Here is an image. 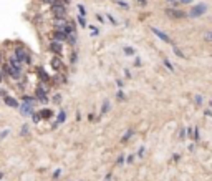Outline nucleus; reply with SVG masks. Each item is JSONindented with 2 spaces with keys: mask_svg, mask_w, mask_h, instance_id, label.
Listing matches in <instances>:
<instances>
[{
  "mask_svg": "<svg viewBox=\"0 0 212 181\" xmlns=\"http://www.w3.org/2000/svg\"><path fill=\"white\" fill-rule=\"evenodd\" d=\"M151 30H152V33H154V35H157L159 38H161V40H164L166 43H174L171 37H169V35H166V33H162L161 30H159V28H151Z\"/></svg>",
  "mask_w": 212,
  "mask_h": 181,
  "instance_id": "obj_6",
  "label": "nucleus"
},
{
  "mask_svg": "<svg viewBox=\"0 0 212 181\" xmlns=\"http://www.w3.org/2000/svg\"><path fill=\"white\" fill-rule=\"evenodd\" d=\"M205 10H207L205 3H197V5L192 7V10H191V17H192V18H197V17L204 15Z\"/></svg>",
  "mask_w": 212,
  "mask_h": 181,
  "instance_id": "obj_2",
  "label": "nucleus"
},
{
  "mask_svg": "<svg viewBox=\"0 0 212 181\" xmlns=\"http://www.w3.org/2000/svg\"><path fill=\"white\" fill-rule=\"evenodd\" d=\"M169 2H172V0H169Z\"/></svg>",
  "mask_w": 212,
  "mask_h": 181,
  "instance_id": "obj_29",
  "label": "nucleus"
},
{
  "mask_svg": "<svg viewBox=\"0 0 212 181\" xmlns=\"http://www.w3.org/2000/svg\"><path fill=\"white\" fill-rule=\"evenodd\" d=\"M78 10H80V15H81V17H85V13H86L85 7H83V5H78Z\"/></svg>",
  "mask_w": 212,
  "mask_h": 181,
  "instance_id": "obj_16",
  "label": "nucleus"
},
{
  "mask_svg": "<svg viewBox=\"0 0 212 181\" xmlns=\"http://www.w3.org/2000/svg\"><path fill=\"white\" fill-rule=\"evenodd\" d=\"M37 97L40 102H46V92H45V88H42V87H38L37 88Z\"/></svg>",
  "mask_w": 212,
  "mask_h": 181,
  "instance_id": "obj_8",
  "label": "nucleus"
},
{
  "mask_svg": "<svg viewBox=\"0 0 212 181\" xmlns=\"http://www.w3.org/2000/svg\"><path fill=\"white\" fill-rule=\"evenodd\" d=\"M60 100H61V97H60V95H55V102H56V103H58V102H60Z\"/></svg>",
  "mask_w": 212,
  "mask_h": 181,
  "instance_id": "obj_23",
  "label": "nucleus"
},
{
  "mask_svg": "<svg viewBox=\"0 0 212 181\" xmlns=\"http://www.w3.org/2000/svg\"><path fill=\"white\" fill-rule=\"evenodd\" d=\"M15 57H17L20 61H25V63H30V61H32L30 55H28L25 50H22V48H17V50H15Z\"/></svg>",
  "mask_w": 212,
  "mask_h": 181,
  "instance_id": "obj_4",
  "label": "nucleus"
},
{
  "mask_svg": "<svg viewBox=\"0 0 212 181\" xmlns=\"http://www.w3.org/2000/svg\"><path fill=\"white\" fill-rule=\"evenodd\" d=\"M53 66H55V68H58V66H61V61H58V60H53Z\"/></svg>",
  "mask_w": 212,
  "mask_h": 181,
  "instance_id": "obj_18",
  "label": "nucleus"
},
{
  "mask_svg": "<svg viewBox=\"0 0 212 181\" xmlns=\"http://www.w3.org/2000/svg\"><path fill=\"white\" fill-rule=\"evenodd\" d=\"M0 83H2V75H0Z\"/></svg>",
  "mask_w": 212,
  "mask_h": 181,
  "instance_id": "obj_27",
  "label": "nucleus"
},
{
  "mask_svg": "<svg viewBox=\"0 0 212 181\" xmlns=\"http://www.w3.org/2000/svg\"><path fill=\"white\" fill-rule=\"evenodd\" d=\"M201 102H202V98H201V95H197V97H196V103H197V105H199Z\"/></svg>",
  "mask_w": 212,
  "mask_h": 181,
  "instance_id": "obj_21",
  "label": "nucleus"
},
{
  "mask_svg": "<svg viewBox=\"0 0 212 181\" xmlns=\"http://www.w3.org/2000/svg\"><path fill=\"white\" fill-rule=\"evenodd\" d=\"M53 15H55L56 18H65L66 15V10H65V5L63 3H56V5H53Z\"/></svg>",
  "mask_w": 212,
  "mask_h": 181,
  "instance_id": "obj_3",
  "label": "nucleus"
},
{
  "mask_svg": "<svg viewBox=\"0 0 212 181\" xmlns=\"http://www.w3.org/2000/svg\"><path fill=\"white\" fill-rule=\"evenodd\" d=\"M174 53H176L177 57H181V58H186V57H184V53H182V52H181L179 48H177V47H174Z\"/></svg>",
  "mask_w": 212,
  "mask_h": 181,
  "instance_id": "obj_12",
  "label": "nucleus"
},
{
  "mask_svg": "<svg viewBox=\"0 0 212 181\" xmlns=\"http://www.w3.org/2000/svg\"><path fill=\"white\" fill-rule=\"evenodd\" d=\"M32 116H33V121H40V115H33V113H32Z\"/></svg>",
  "mask_w": 212,
  "mask_h": 181,
  "instance_id": "obj_20",
  "label": "nucleus"
},
{
  "mask_svg": "<svg viewBox=\"0 0 212 181\" xmlns=\"http://www.w3.org/2000/svg\"><path fill=\"white\" fill-rule=\"evenodd\" d=\"M179 2H181V3H191L192 0H179Z\"/></svg>",
  "mask_w": 212,
  "mask_h": 181,
  "instance_id": "obj_25",
  "label": "nucleus"
},
{
  "mask_svg": "<svg viewBox=\"0 0 212 181\" xmlns=\"http://www.w3.org/2000/svg\"><path fill=\"white\" fill-rule=\"evenodd\" d=\"M65 118H66V113H65V111H61L60 115H58V123H63V121H65Z\"/></svg>",
  "mask_w": 212,
  "mask_h": 181,
  "instance_id": "obj_11",
  "label": "nucleus"
},
{
  "mask_svg": "<svg viewBox=\"0 0 212 181\" xmlns=\"http://www.w3.org/2000/svg\"><path fill=\"white\" fill-rule=\"evenodd\" d=\"M78 22H80V25H81V27H83V28L86 27V22H85V18H83V17H81V15L78 17Z\"/></svg>",
  "mask_w": 212,
  "mask_h": 181,
  "instance_id": "obj_17",
  "label": "nucleus"
},
{
  "mask_svg": "<svg viewBox=\"0 0 212 181\" xmlns=\"http://www.w3.org/2000/svg\"><path fill=\"white\" fill-rule=\"evenodd\" d=\"M108 108H109V103H108V102H104V105H103V113L108 111Z\"/></svg>",
  "mask_w": 212,
  "mask_h": 181,
  "instance_id": "obj_19",
  "label": "nucleus"
},
{
  "mask_svg": "<svg viewBox=\"0 0 212 181\" xmlns=\"http://www.w3.org/2000/svg\"><path fill=\"white\" fill-rule=\"evenodd\" d=\"M166 15L171 18H182L186 13L182 10H176V8H166Z\"/></svg>",
  "mask_w": 212,
  "mask_h": 181,
  "instance_id": "obj_5",
  "label": "nucleus"
},
{
  "mask_svg": "<svg viewBox=\"0 0 212 181\" xmlns=\"http://www.w3.org/2000/svg\"><path fill=\"white\" fill-rule=\"evenodd\" d=\"M3 73L10 75L12 78H20V75H22V70L15 68V66H13L12 63H5V65H3Z\"/></svg>",
  "mask_w": 212,
  "mask_h": 181,
  "instance_id": "obj_1",
  "label": "nucleus"
},
{
  "mask_svg": "<svg viewBox=\"0 0 212 181\" xmlns=\"http://www.w3.org/2000/svg\"><path fill=\"white\" fill-rule=\"evenodd\" d=\"M164 65H166V66H167V68H169L171 71H174V66L171 65V61H169V60H164Z\"/></svg>",
  "mask_w": 212,
  "mask_h": 181,
  "instance_id": "obj_15",
  "label": "nucleus"
},
{
  "mask_svg": "<svg viewBox=\"0 0 212 181\" xmlns=\"http://www.w3.org/2000/svg\"><path fill=\"white\" fill-rule=\"evenodd\" d=\"M22 133H23V135H27V133H28V128H27V126H23V130H22Z\"/></svg>",
  "mask_w": 212,
  "mask_h": 181,
  "instance_id": "obj_24",
  "label": "nucleus"
},
{
  "mask_svg": "<svg viewBox=\"0 0 212 181\" xmlns=\"http://www.w3.org/2000/svg\"><path fill=\"white\" fill-rule=\"evenodd\" d=\"M40 116H43V118H50V116H51V110H43Z\"/></svg>",
  "mask_w": 212,
  "mask_h": 181,
  "instance_id": "obj_10",
  "label": "nucleus"
},
{
  "mask_svg": "<svg viewBox=\"0 0 212 181\" xmlns=\"http://www.w3.org/2000/svg\"><path fill=\"white\" fill-rule=\"evenodd\" d=\"M139 2V5H146V0H138Z\"/></svg>",
  "mask_w": 212,
  "mask_h": 181,
  "instance_id": "obj_26",
  "label": "nucleus"
},
{
  "mask_svg": "<svg viewBox=\"0 0 212 181\" xmlns=\"http://www.w3.org/2000/svg\"><path fill=\"white\" fill-rule=\"evenodd\" d=\"M118 98H119V100H124V95H123V92H118Z\"/></svg>",
  "mask_w": 212,
  "mask_h": 181,
  "instance_id": "obj_22",
  "label": "nucleus"
},
{
  "mask_svg": "<svg viewBox=\"0 0 212 181\" xmlns=\"http://www.w3.org/2000/svg\"><path fill=\"white\" fill-rule=\"evenodd\" d=\"M204 38L207 42H212V32H205V35H204Z\"/></svg>",
  "mask_w": 212,
  "mask_h": 181,
  "instance_id": "obj_14",
  "label": "nucleus"
},
{
  "mask_svg": "<svg viewBox=\"0 0 212 181\" xmlns=\"http://www.w3.org/2000/svg\"><path fill=\"white\" fill-rule=\"evenodd\" d=\"M50 50H51V52H55V53H61V42L53 40L51 43H50Z\"/></svg>",
  "mask_w": 212,
  "mask_h": 181,
  "instance_id": "obj_7",
  "label": "nucleus"
},
{
  "mask_svg": "<svg viewBox=\"0 0 212 181\" xmlns=\"http://www.w3.org/2000/svg\"><path fill=\"white\" fill-rule=\"evenodd\" d=\"M3 102H5V103L8 105V106H12V108H18V106H20L17 100H13L12 97H5V98H3Z\"/></svg>",
  "mask_w": 212,
  "mask_h": 181,
  "instance_id": "obj_9",
  "label": "nucleus"
},
{
  "mask_svg": "<svg viewBox=\"0 0 212 181\" xmlns=\"http://www.w3.org/2000/svg\"><path fill=\"white\" fill-rule=\"evenodd\" d=\"M0 61H2V57H0Z\"/></svg>",
  "mask_w": 212,
  "mask_h": 181,
  "instance_id": "obj_28",
  "label": "nucleus"
},
{
  "mask_svg": "<svg viewBox=\"0 0 212 181\" xmlns=\"http://www.w3.org/2000/svg\"><path fill=\"white\" fill-rule=\"evenodd\" d=\"M124 53H126V55H134V48H131V47H126V48H124Z\"/></svg>",
  "mask_w": 212,
  "mask_h": 181,
  "instance_id": "obj_13",
  "label": "nucleus"
}]
</instances>
